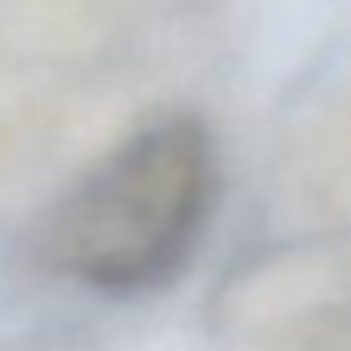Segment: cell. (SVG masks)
<instances>
[{
  "label": "cell",
  "instance_id": "obj_1",
  "mask_svg": "<svg viewBox=\"0 0 351 351\" xmlns=\"http://www.w3.org/2000/svg\"><path fill=\"white\" fill-rule=\"evenodd\" d=\"M219 195L211 128L191 112L136 124L50 207L42 252L66 281L132 298L165 285L203 240Z\"/></svg>",
  "mask_w": 351,
  "mask_h": 351
}]
</instances>
